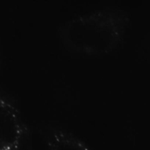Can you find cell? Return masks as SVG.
Wrapping results in <instances>:
<instances>
[{
	"mask_svg": "<svg viewBox=\"0 0 150 150\" xmlns=\"http://www.w3.org/2000/svg\"><path fill=\"white\" fill-rule=\"evenodd\" d=\"M47 150H93L72 133L59 127H51L45 136Z\"/></svg>",
	"mask_w": 150,
	"mask_h": 150,
	"instance_id": "obj_3",
	"label": "cell"
},
{
	"mask_svg": "<svg viewBox=\"0 0 150 150\" xmlns=\"http://www.w3.org/2000/svg\"><path fill=\"white\" fill-rule=\"evenodd\" d=\"M130 16L120 7H103L77 15L64 21L59 38L68 51L89 56L117 49L125 37Z\"/></svg>",
	"mask_w": 150,
	"mask_h": 150,
	"instance_id": "obj_1",
	"label": "cell"
},
{
	"mask_svg": "<svg viewBox=\"0 0 150 150\" xmlns=\"http://www.w3.org/2000/svg\"><path fill=\"white\" fill-rule=\"evenodd\" d=\"M29 129L13 98L0 92V150H26Z\"/></svg>",
	"mask_w": 150,
	"mask_h": 150,
	"instance_id": "obj_2",
	"label": "cell"
}]
</instances>
